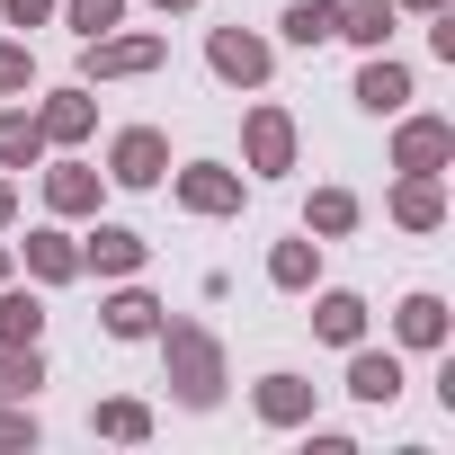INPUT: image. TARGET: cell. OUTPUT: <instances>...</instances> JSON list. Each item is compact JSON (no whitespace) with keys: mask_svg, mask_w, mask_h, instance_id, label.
<instances>
[{"mask_svg":"<svg viewBox=\"0 0 455 455\" xmlns=\"http://www.w3.org/2000/svg\"><path fill=\"white\" fill-rule=\"evenodd\" d=\"M116 179H134V188L161 179V134H125V143H116Z\"/></svg>","mask_w":455,"mask_h":455,"instance_id":"obj_1","label":"cell"},{"mask_svg":"<svg viewBox=\"0 0 455 455\" xmlns=\"http://www.w3.org/2000/svg\"><path fill=\"white\" fill-rule=\"evenodd\" d=\"M214 72H233V81H259V72H268V54H259L251 36H214Z\"/></svg>","mask_w":455,"mask_h":455,"instance_id":"obj_2","label":"cell"},{"mask_svg":"<svg viewBox=\"0 0 455 455\" xmlns=\"http://www.w3.org/2000/svg\"><path fill=\"white\" fill-rule=\"evenodd\" d=\"M179 375H188V384H179L188 402H214V357H205V339H179Z\"/></svg>","mask_w":455,"mask_h":455,"instance_id":"obj_3","label":"cell"},{"mask_svg":"<svg viewBox=\"0 0 455 455\" xmlns=\"http://www.w3.org/2000/svg\"><path fill=\"white\" fill-rule=\"evenodd\" d=\"M286 36L295 45H322V36H339V10H331V0H304V10L286 19Z\"/></svg>","mask_w":455,"mask_h":455,"instance_id":"obj_4","label":"cell"},{"mask_svg":"<svg viewBox=\"0 0 455 455\" xmlns=\"http://www.w3.org/2000/svg\"><path fill=\"white\" fill-rule=\"evenodd\" d=\"M348 384H357L366 402H393V393H402V366H393V357H357V375H348Z\"/></svg>","mask_w":455,"mask_h":455,"instance_id":"obj_5","label":"cell"},{"mask_svg":"<svg viewBox=\"0 0 455 455\" xmlns=\"http://www.w3.org/2000/svg\"><path fill=\"white\" fill-rule=\"evenodd\" d=\"M357 99H366V108H402V99H411V81H402L393 63H375V72L357 81Z\"/></svg>","mask_w":455,"mask_h":455,"instance_id":"obj_6","label":"cell"},{"mask_svg":"<svg viewBox=\"0 0 455 455\" xmlns=\"http://www.w3.org/2000/svg\"><path fill=\"white\" fill-rule=\"evenodd\" d=\"M357 331H366V304L357 295H331L322 304V339H357Z\"/></svg>","mask_w":455,"mask_h":455,"instance_id":"obj_7","label":"cell"},{"mask_svg":"<svg viewBox=\"0 0 455 455\" xmlns=\"http://www.w3.org/2000/svg\"><path fill=\"white\" fill-rule=\"evenodd\" d=\"M437 331H446V313H437V295H411V304H402V339H419V348H428Z\"/></svg>","mask_w":455,"mask_h":455,"instance_id":"obj_8","label":"cell"},{"mask_svg":"<svg viewBox=\"0 0 455 455\" xmlns=\"http://www.w3.org/2000/svg\"><path fill=\"white\" fill-rule=\"evenodd\" d=\"M384 28H393V19H384V0H357V10L339 19V36H357V45H375Z\"/></svg>","mask_w":455,"mask_h":455,"instance_id":"obj_9","label":"cell"},{"mask_svg":"<svg viewBox=\"0 0 455 455\" xmlns=\"http://www.w3.org/2000/svg\"><path fill=\"white\" fill-rule=\"evenodd\" d=\"M108 331H116V339H143V331H152V304H143V295H116Z\"/></svg>","mask_w":455,"mask_h":455,"instance_id":"obj_10","label":"cell"},{"mask_svg":"<svg viewBox=\"0 0 455 455\" xmlns=\"http://www.w3.org/2000/svg\"><path fill=\"white\" fill-rule=\"evenodd\" d=\"M36 322H45V313H36L28 295H10V304H0V339H36Z\"/></svg>","mask_w":455,"mask_h":455,"instance_id":"obj_11","label":"cell"},{"mask_svg":"<svg viewBox=\"0 0 455 455\" xmlns=\"http://www.w3.org/2000/svg\"><path fill=\"white\" fill-rule=\"evenodd\" d=\"M259 402H268V419H295V411H304V384H295V375H268Z\"/></svg>","mask_w":455,"mask_h":455,"instance_id":"obj_12","label":"cell"},{"mask_svg":"<svg viewBox=\"0 0 455 455\" xmlns=\"http://www.w3.org/2000/svg\"><path fill=\"white\" fill-rule=\"evenodd\" d=\"M36 152V125L28 116H0V161H28Z\"/></svg>","mask_w":455,"mask_h":455,"instance_id":"obj_13","label":"cell"},{"mask_svg":"<svg viewBox=\"0 0 455 455\" xmlns=\"http://www.w3.org/2000/svg\"><path fill=\"white\" fill-rule=\"evenodd\" d=\"M152 63V45H108V54H90V72H143Z\"/></svg>","mask_w":455,"mask_h":455,"instance_id":"obj_14","label":"cell"},{"mask_svg":"<svg viewBox=\"0 0 455 455\" xmlns=\"http://www.w3.org/2000/svg\"><path fill=\"white\" fill-rule=\"evenodd\" d=\"M90 259H99V268H134V233H99Z\"/></svg>","mask_w":455,"mask_h":455,"instance_id":"obj_15","label":"cell"},{"mask_svg":"<svg viewBox=\"0 0 455 455\" xmlns=\"http://www.w3.org/2000/svg\"><path fill=\"white\" fill-rule=\"evenodd\" d=\"M10 393H36V357H0V402Z\"/></svg>","mask_w":455,"mask_h":455,"instance_id":"obj_16","label":"cell"},{"mask_svg":"<svg viewBox=\"0 0 455 455\" xmlns=\"http://www.w3.org/2000/svg\"><path fill=\"white\" fill-rule=\"evenodd\" d=\"M188 205H233V179H214V170H196V179H188Z\"/></svg>","mask_w":455,"mask_h":455,"instance_id":"obj_17","label":"cell"},{"mask_svg":"<svg viewBox=\"0 0 455 455\" xmlns=\"http://www.w3.org/2000/svg\"><path fill=\"white\" fill-rule=\"evenodd\" d=\"M251 143H259V161H268V170L286 161V125H277V116H259V125H251Z\"/></svg>","mask_w":455,"mask_h":455,"instance_id":"obj_18","label":"cell"},{"mask_svg":"<svg viewBox=\"0 0 455 455\" xmlns=\"http://www.w3.org/2000/svg\"><path fill=\"white\" fill-rule=\"evenodd\" d=\"M437 152H446L437 125H411V134H402V161H437Z\"/></svg>","mask_w":455,"mask_h":455,"instance_id":"obj_19","label":"cell"},{"mask_svg":"<svg viewBox=\"0 0 455 455\" xmlns=\"http://www.w3.org/2000/svg\"><path fill=\"white\" fill-rule=\"evenodd\" d=\"M19 81H28V54H19V45H0V90H19Z\"/></svg>","mask_w":455,"mask_h":455,"instance_id":"obj_20","label":"cell"},{"mask_svg":"<svg viewBox=\"0 0 455 455\" xmlns=\"http://www.w3.org/2000/svg\"><path fill=\"white\" fill-rule=\"evenodd\" d=\"M72 19H81V28H108V19H116V0H72Z\"/></svg>","mask_w":455,"mask_h":455,"instance_id":"obj_21","label":"cell"},{"mask_svg":"<svg viewBox=\"0 0 455 455\" xmlns=\"http://www.w3.org/2000/svg\"><path fill=\"white\" fill-rule=\"evenodd\" d=\"M10 19H19V28H28V19H45V0H10Z\"/></svg>","mask_w":455,"mask_h":455,"instance_id":"obj_22","label":"cell"}]
</instances>
